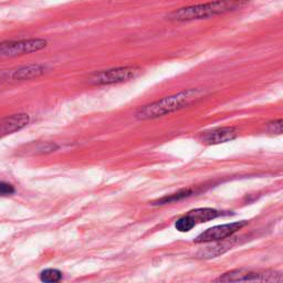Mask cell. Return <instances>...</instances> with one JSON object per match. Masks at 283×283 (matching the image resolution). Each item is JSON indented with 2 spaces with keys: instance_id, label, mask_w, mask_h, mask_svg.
Masks as SVG:
<instances>
[{
  "instance_id": "1",
  "label": "cell",
  "mask_w": 283,
  "mask_h": 283,
  "mask_svg": "<svg viewBox=\"0 0 283 283\" xmlns=\"http://www.w3.org/2000/svg\"><path fill=\"white\" fill-rule=\"evenodd\" d=\"M206 94L207 92L203 89H188L180 91L174 96L166 97L139 107L135 113V117L139 121H146L165 116L198 102L206 97Z\"/></svg>"
},
{
  "instance_id": "2",
  "label": "cell",
  "mask_w": 283,
  "mask_h": 283,
  "mask_svg": "<svg viewBox=\"0 0 283 283\" xmlns=\"http://www.w3.org/2000/svg\"><path fill=\"white\" fill-rule=\"evenodd\" d=\"M247 3L248 0H214L207 4L188 6L174 10L168 13L167 19L180 22L209 19L244 8Z\"/></svg>"
},
{
  "instance_id": "3",
  "label": "cell",
  "mask_w": 283,
  "mask_h": 283,
  "mask_svg": "<svg viewBox=\"0 0 283 283\" xmlns=\"http://www.w3.org/2000/svg\"><path fill=\"white\" fill-rule=\"evenodd\" d=\"M142 73L138 66H121L109 70H102L93 73L89 78V83L92 85H110L115 83L127 82L137 78Z\"/></svg>"
},
{
  "instance_id": "4",
  "label": "cell",
  "mask_w": 283,
  "mask_h": 283,
  "mask_svg": "<svg viewBox=\"0 0 283 283\" xmlns=\"http://www.w3.org/2000/svg\"><path fill=\"white\" fill-rule=\"evenodd\" d=\"M216 282H282L283 277L281 273L274 271H254L247 269H237L230 272L220 275Z\"/></svg>"
},
{
  "instance_id": "5",
  "label": "cell",
  "mask_w": 283,
  "mask_h": 283,
  "mask_svg": "<svg viewBox=\"0 0 283 283\" xmlns=\"http://www.w3.org/2000/svg\"><path fill=\"white\" fill-rule=\"evenodd\" d=\"M48 42L44 39H26L19 41H6L0 43V59L13 58L37 52L44 49Z\"/></svg>"
},
{
  "instance_id": "6",
  "label": "cell",
  "mask_w": 283,
  "mask_h": 283,
  "mask_svg": "<svg viewBox=\"0 0 283 283\" xmlns=\"http://www.w3.org/2000/svg\"><path fill=\"white\" fill-rule=\"evenodd\" d=\"M248 225V221L242 220L232 222V224H226L220 226H215L213 228L207 229L206 231L200 233L198 237L195 239L196 244H205V242H213V241H220L225 240L229 237H231L233 233L239 231L241 228Z\"/></svg>"
},
{
  "instance_id": "7",
  "label": "cell",
  "mask_w": 283,
  "mask_h": 283,
  "mask_svg": "<svg viewBox=\"0 0 283 283\" xmlns=\"http://www.w3.org/2000/svg\"><path fill=\"white\" fill-rule=\"evenodd\" d=\"M30 116L26 113L12 114L0 120V138L16 133L29 124Z\"/></svg>"
},
{
  "instance_id": "8",
  "label": "cell",
  "mask_w": 283,
  "mask_h": 283,
  "mask_svg": "<svg viewBox=\"0 0 283 283\" xmlns=\"http://www.w3.org/2000/svg\"><path fill=\"white\" fill-rule=\"evenodd\" d=\"M46 68L42 64H28L19 66L17 69L10 70L5 74L6 80L8 81H27L32 80L44 74Z\"/></svg>"
},
{
  "instance_id": "9",
  "label": "cell",
  "mask_w": 283,
  "mask_h": 283,
  "mask_svg": "<svg viewBox=\"0 0 283 283\" xmlns=\"http://www.w3.org/2000/svg\"><path fill=\"white\" fill-rule=\"evenodd\" d=\"M238 137V131L234 127H219L213 131L206 132L201 136L203 143L207 145H217L233 140Z\"/></svg>"
},
{
  "instance_id": "10",
  "label": "cell",
  "mask_w": 283,
  "mask_h": 283,
  "mask_svg": "<svg viewBox=\"0 0 283 283\" xmlns=\"http://www.w3.org/2000/svg\"><path fill=\"white\" fill-rule=\"evenodd\" d=\"M187 215L194 220L195 225H198L216 219L221 216L222 213L217 209H213V208H198V209L191 210Z\"/></svg>"
},
{
  "instance_id": "11",
  "label": "cell",
  "mask_w": 283,
  "mask_h": 283,
  "mask_svg": "<svg viewBox=\"0 0 283 283\" xmlns=\"http://www.w3.org/2000/svg\"><path fill=\"white\" fill-rule=\"evenodd\" d=\"M231 248V244H228V242H218V244H215L213 246H208L203 250H200L197 253V258L200 259H210L216 258L218 255L225 253L227 250Z\"/></svg>"
},
{
  "instance_id": "12",
  "label": "cell",
  "mask_w": 283,
  "mask_h": 283,
  "mask_svg": "<svg viewBox=\"0 0 283 283\" xmlns=\"http://www.w3.org/2000/svg\"><path fill=\"white\" fill-rule=\"evenodd\" d=\"M193 191L192 190H183L180 191L178 193H175V194H172L170 195V196H165L163 198H160L156 201H154L153 205H165V204H171V203H174V201H178V200H181L184 198H187L190 197L193 195Z\"/></svg>"
},
{
  "instance_id": "13",
  "label": "cell",
  "mask_w": 283,
  "mask_h": 283,
  "mask_svg": "<svg viewBox=\"0 0 283 283\" xmlns=\"http://www.w3.org/2000/svg\"><path fill=\"white\" fill-rule=\"evenodd\" d=\"M62 279L61 271L57 270V269H45L41 273H40V280L46 283L59 282Z\"/></svg>"
},
{
  "instance_id": "14",
  "label": "cell",
  "mask_w": 283,
  "mask_h": 283,
  "mask_svg": "<svg viewBox=\"0 0 283 283\" xmlns=\"http://www.w3.org/2000/svg\"><path fill=\"white\" fill-rule=\"evenodd\" d=\"M195 226L196 225H195L194 220L188 215L183 216V217H180L179 219H177L176 222H175V228H176L179 232L191 231Z\"/></svg>"
},
{
  "instance_id": "15",
  "label": "cell",
  "mask_w": 283,
  "mask_h": 283,
  "mask_svg": "<svg viewBox=\"0 0 283 283\" xmlns=\"http://www.w3.org/2000/svg\"><path fill=\"white\" fill-rule=\"evenodd\" d=\"M58 148V145L55 143H39L35 147L31 148L28 146V152L33 151V153L36 154H43V153H50V152H55Z\"/></svg>"
},
{
  "instance_id": "16",
  "label": "cell",
  "mask_w": 283,
  "mask_h": 283,
  "mask_svg": "<svg viewBox=\"0 0 283 283\" xmlns=\"http://www.w3.org/2000/svg\"><path fill=\"white\" fill-rule=\"evenodd\" d=\"M267 131L271 134H278V135H280L283 132V121L278 120L274 121V122L269 123L267 125Z\"/></svg>"
},
{
  "instance_id": "17",
  "label": "cell",
  "mask_w": 283,
  "mask_h": 283,
  "mask_svg": "<svg viewBox=\"0 0 283 283\" xmlns=\"http://www.w3.org/2000/svg\"><path fill=\"white\" fill-rule=\"evenodd\" d=\"M15 187L8 183H0V196H10L15 193Z\"/></svg>"
}]
</instances>
